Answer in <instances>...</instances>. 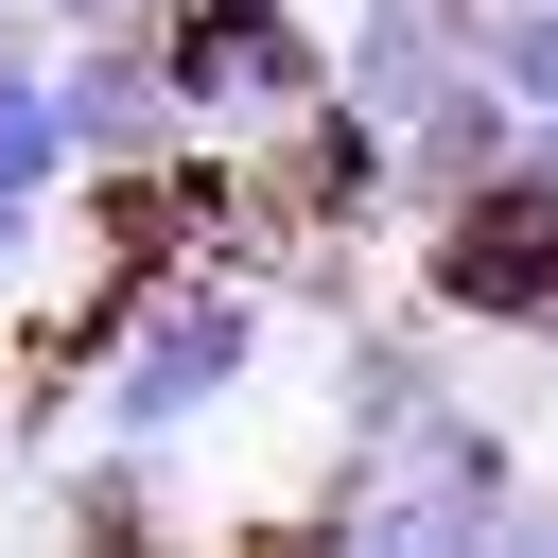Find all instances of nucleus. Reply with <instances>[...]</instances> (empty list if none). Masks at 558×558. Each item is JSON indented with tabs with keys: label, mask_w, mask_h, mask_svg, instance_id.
<instances>
[{
	"label": "nucleus",
	"mask_w": 558,
	"mask_h": 558,
	"mask_svg": "<svg viewBox=\"0 0 558 558\" xmlns=\"http://www.w3.org/2000/svg\"><path fill=\"white\" fill-rule=\"evenodd\" d=\"M262 279L209 244V262H122L105 279V331H87V366H70V418L87 436H209L244 384H262Z\"/></svg>",
	"instance_id": "1"
},
{
	"label": "nucleus",
	"mask_w": 558,
	"mask_h": 558,
	"mask_svg": "<svg viewBox=\"0 0 558 558\" xmlns=\"http://www.w3.org/2000/svg\"><path fill=\"white\" fill-rule=\"evenodd\" d=\"M541 506H558V488H541V453L453 384L384 471H349V488H331V541H541Z\"/></svg>",
	"instance_id": "2"
},
{
	"label": "nucleus",
	"mask_w": 558,
	"mask_h": 558,
	"mask_svg": "<svg viewBox=\"0 0 558 558\" xmlns=\"http://www.w3.org/2000/svg\"><path fill=\"white\" fill-rule=\"evenodd\" d=\"M157 35H174V87H192V140L279 157L296 122H331V105H349V35H314L296 0H174Z\"/></svg>",
	"instance_id": "3"
},
{
	"label": "nucleus",
	"mask_w": 558,
	"mask_h": 558,
	"mask_svg": "<svg viewBox=\"0 0 558 558\" xmlns=\"http://www.w3.org/2000/svg\"><path fill=\"white\" fill-rule=\"evenodd\" d=\"M418 314H436V296H401V314H349V366H331V488H349V471H384V453H401V436L453 401V349H436Z\"/></svg>",
	"instance_id": "4"
},
{
	"label": "nucleus",
	"mask_w": 558,
	"mask_h": 558,
	"mask_svg": "<svg viewBox=\"0 0 558 558\" xmlns=\"http://www.w3.org/2000/svg\"><path fill=\"white\" fill-rule=\"evenodd\" d=\"M35 279V192H0V296Z\"/></svg>",
	"instance_id": "5"
}]
</instances>
